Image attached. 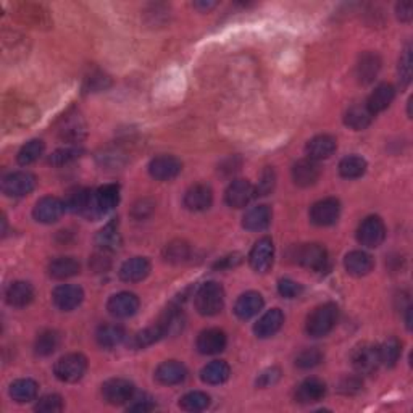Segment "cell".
<instances>
[{
    "label": "cell",
    "mask_w": 413,
    "mask_h": 413,
    "mask_svg": "<svg viewBox=\"0 0 413 413\" xmlns=\"http://www.w3.org/2000/svg\"><path fill=\"white\" fill-rule=\"evenodd\" d=\"M96 339L103 349H114L126 339V332L120 325H102L96 332Z\"/></svg>",
    "instance_id": "obj_33"
},
{
    "label": "cell",
    "mask_w": 413,
    "mask_h": 413,
    "mask_svg": "<svg viewBox=\"0 0 413 413\" xmlns=\"http://www.w3.org/2000/svg\"><path fill=\"white\" fill-rule=\"evenodd\" d=\"M339 318V308L335 304L320 305L307 318V332L312 337H323L330 335Z\"/></svg>",
    "instance_id": "obj_1"
},
{
    "label": "cell",
    "mask_w": 413,
    "mask_h": 413,
    "mask_svg": "<svg viewBox=\"0 0 413 413\" xmlns=\"http://www.w3.org/2000/svg\"><path fill=\"white\" fill-rule=\"evenodd\" d=\"M326 396V384L321 379L308 378L295 389V401L299 403H315Z\"/></svg>",
    "instance_id": "obj_22"
},
{
    "label": "cell",
    "mask_w": 413,
    "mask_h": 413,
    "mask_svg": "<svg viewBox=\"0 0 413 413\" xmlns=\"http://www.w3.org/2000/svg\"><path fill=\"white\" fill-rule=\"evenodd\" d=\"M153 408H155L153 401L149 396H145V394L131 399V403L128 405L129 412H150L153 410Z\"/></svg>",
    "instance_id": "obj_53"
},
{
    "label": "cell",
    "mask_w": 413,
    "mask_h": 413,
    "mask_svg": "<svg viewBox=\"0 0 413 413\" xmlns=\"http://www.w3.org/2000/svg\"><path fill=\"white\" fill-rule=\"evenodd\" d=\"M87 370V360L81 354H68L55 363V377L63 383H76Z\"/></svg>",
    "instance_id": "obj_3"
},
{
    "label": "cell",
    "mask_w": 413,
    "mask_h": 413,
    "mask_svg": "<svg viewBox=\"0 0 413 413\" xmlns=\"http://www.w3.org/2000/svg\"><path fill=\"white\" fill-rule=\"evenodd\" d=\"M359 389H360V381L357 378H347L341 384V391L346 394H352L355 391H359Z\"/></svg>",
    "instance_id": "obj_56"
},
{
    "label": "cell",
    "mask_w": 413,
    "mask_h": 413,
    "mask_svg": "<svg viewBox=\"0 0 413 413\" xmlns=\"http://www.w3.org/2000/svg\"><path fill=\"white\" fill-rule=\"evenodd\" d=\"M293 178L295 184L300 187L313 186L320 178V167L312 158H305V160H300L294 165Z\"/></svg>",
    "instance_id": "obj_23"
},
{
    "label": "cell",
    "mask_w": 413,
    "mask_h": 413,
    "mask_svg": "<svg viewBox=\"0 0 413 413\" xmlns=\"http://www.w3.org/2000/svg\"><path fill=\"white\" fill-rule=\"evenodd\" d=\"M44 150H45V145L41 139H32L20 149V152H18V157H17L18 163L23 167L31 165V163L39 160L42 153H44Z\"/></svg>",
    "instance_id": "obj_40"
},
{
    "label": "cell",
    "mask_w": 413,
    "mask_h": 413,
    "mask_svg": "<svg viewBox=\"0 0 413 413\" xmlns=\"http://www.w3.org/2000/svg\"><path fill=\"white\" fill-rule=\"evenodd\" d=\"M386 237V226L379 217H368L365 218L357 231V239L361 246L374 248L379 247Z\"/></svg>",
    "instance_id": "obj_6"
},
{
    "label": "cell",
    "mask_w": 413,
    "mask_h": 413,
    "mask_svg": "<svg viewBox=\"0 0 413 413\" xmlns=\"http://www.w3.org/2000/svg\"><path fill=\"white\" fill-rule=\"evenodd\" d=\"M96 244L103 252H116L121 246V236L115 223H109L105 228L98 231Z\"/></svg>",
    "instance_id": "obj_36"
},
{
    "label": "cell",
    "mask_w": 413,
    "mask_h": 413,
    "mask_svg": "<svg viewBox=\"0 0 413 413\" xmlns=\"http://www.w3.org/2000/svg\"><path fill=\"white\" fill-rule=\"evenodd\" d=\"M394 97H396V91L391 84H379V86L372 92V96L368 97L367 109L372 112L373 115L384 112L391 105Z\"/></svg>",
    "instance_id": "obj_29"
},
{
    "label": "cell",
    "mask_w": 413,
    "mask_h": 413,
    "mask_svg": "<svg viewBox=\"0 0 413 413\" xmlns=\"http://www.w3.org/2000/svg\"><path fill=\"white\" fill-rule=\"evenodd\" d=\"M68 206L74 213L89 220H97L103 215L100 206L97 204L96 192L87 189H78L76 192H73L68 199Z\"/></svg>",
    "instance_id": "obj_5"
},
{
    "label": "cell",
    "mask_w": 413,
    "mask_h": 413,
    "mask_svg": "<svg viewBox=\"0 0 413 413\" xmlns=\"http://www.w3.org/2000/svg\"><path fill=\"white\" fill-rule=\"evenodd\" d=\"M271 209L268 205H257L244 215L242 226L247 231H264L271 224Z\"/></svg>",
    "instance_id": "obj_27"
},
{
    "label": "cell",
    "mask_w": 413,
    "mask_h": 413,
    "mask_svg": "<svg viewBox=\"0 0 413 413\" xmlns=\"http://www.w3.org/2000/svg\"><path fill=\"white\" fill-rule=\"evenodd\" d=\"M264 297L258 293H246L237 299L236 305H234V313L241 318V320H251L252 317L258 315L262 308H264Z\"/></svg>",
    "instance_id": "obj_24"
},
{
    "label": "cell",
    "mask_w": 413,
    "mask_h": 413,
    "mask_svg": "<svg viewBox=\"0 0 413 413\" xmlns=\"http://www.w3.org/2000/svg\"><path fill=\"white\" fill-rule=\"evenodd\" d=\"M165 257L168 262H173V264H181V262H184L186 258L189 257V247H187L184 242H173L167 247Z\"/></svg>",
    "instance_id": "obj_48"
},
{
    "label": "cell",
    "mask_w": 413,
    "mask_h": 413,
    "mask_svg": "<svg viewBox=\"0 0 413 413\" xmlns=\"http://www.w3.org/2000/svg\"><path fill=\"white\" fill-rule=\"evenodd\" d=\"M83 150L78 147H63L55 150L54 153L49 157V163L54 167H63L68 165V163H72L79 158V155H81Z\"/></svg>",
    "instance_id": "obj_45"
},
{
    "label": "cell",
    "mask_w": 413,
    "mask_h": 413,
    "mask_svg": "<svg viewBox=\"0 0 413 413\" xmlns=\"http://www.w3.org/2000/svg\"><path fill=\"white\" fill-rule=\"evenodd\" d=\"M295 260L305 268L321 271L328 264V252L320 244H305L295 252Z\"/></svg>",
    "instance_id": "obj_10"
},
{
    "label": "cell",
    "mask_w": 413,
    "mask_h": 413,
    "mask_svg": "<svg viewBox=\"0 0 413 413\" xmlns=\"http://www.w3.org/2000/svg\"><path fill=\"white\" fill-rule=\"evenodd\" d=\"M401 354H402V344L396 339V337H391V339H388L381 347H379L381 363L386 365L389 368L397 363L399 359H401Z\"/></svg>",
    "instance_id": "obj_43"
},
{
    "label": "cell",
    "mask_w": 413,
    "mask_h": 413,
    "mask_svg": "<svg viewBox=\"0 0 413 413\" xmlns=\"http://www.w3.org/2000/svg\"><path fill=\"white\" fill-rule=\"evenodd\" d=\"M284 323V315L279 308H271L260 318L253 326V332L260 339H266V337L275 336L276 332L281 330Z\"/></svg>",
    "instance_id": "obj_21"
},
{
    "label": "cell",
    "mask_w": 413,
    "mask_h": 413,
    "mask_svg": "<svg viewBox=\"0 0 413 413\" xmlns=\"http://www.w3.org/2000/svg\"><path fill=\"white\" fill-rule=\"evenodd\" d=\"M60 346V335L57 331H44L37 336L36 344H34V350L37 355L41 357H47L50 354H54L55 350L59 349Z\"/></svg>",
    "instance_id": "obj_41"
},
{
    "label": "cell",
    "mask_w": 413,
    "mask_h": 413,
    "mask_svg": "<svg viewBox=\"0 0 413 413\" xmlns=\"http://www.w3.org/2000/svg\"><path fill=\"white\" fill-rule=\"evenodd\" d=\"M84 299V293L79 286H73V284H63L55 288L54 294H52V300H54V305L59 310H63V312H72L76 307H79Z\"/></svg>",
    "instance_id": "obj_14"
},
{
    "label": "cell",
    "mask_w": 413,
    "mask_h": 413,
    "mask_svg": "<svg viewBox=\"0 0 413 413\" xmlns=\"http://www.w3.org/2000/svg\"><path fill=\"white\" fill-rule=\"evenodd\" d=\"M229 374H231V370H229V365L226 361L215 360L202 368L200 378L206 384H223L224 381H228Z\"/></svg>",
    "instance_id": "obj_32"
},
{
    "label": "cell",
    "mask_w": 413,
    "mask_h": 413,
    "mask_svg": "<svg viewBox=\"0 0 413 413\" xmlns=\"http://www.w3.org/2000/svg\"><path fill=\"white\" fill-rule=\"evenodd\" d=\"M381 68V62H379V57L374 54H365L363 57L360 59L359 65H357V76H359V81L363 84L372 83L377 74Z\"/></svg>",
    "instance_id": "obj_35"
},
{
    "label": "cell",
    "mask_w": 413,
    "mask_h": 413,
    "mask_svg": "<svg viewBox=\"0 0 413 413\" xmlns=\"http://www.w3.org/2000/svg\"><path fill=\"white\" fill-rule=\"evenodd\" d=\"M83 133H84V126L79 125V118L65 121V125L62 128V136L65 139H70V140L81 139Z\"/></svg>",
    "instance_id": "obj_52"
},
{
    "label": "cell",
    "mask_w": 413,
    "mask_h": 413,
    "mask_svg": "<svg viewBox=\"0 0 413 413\" xmlns=\"http://www.w3.org/2000/svg\"><path fill=\"white\" fill-rule=\"evenodd\" d=\"M255 195V187H253L251 182L247 180H236L228 186L224 199H226V204L233 206V209H242V206H246Z\"/></svg>",
    "instance_id": "obj_16"
},
{
    "label": "cell",
    "mask_w": 413,
    "mask_h": 413,
    "mask_svg": "<svg viewBox=\"0 0 413 413\" xmlns=\"http://www.w3.org/2000/svg\"><path fill=\"white\" fill-rule=\"evenodd\" d=\"M162 337H165L162 328L158 325H153L145 328L142 331H139L138 335L133 337V341H131V346H133L134 349H144V347H149L155 344L157 341H160Z\"/></svg>",
    "instance_id": "obj_42"
},
{
    "label": "cell",
    "mask_w": 413,
    "mask_h": 413,
    "mask_svg": "<svg viewBox=\"0 0 413 413\" xmlns=\"http://www.w3.org/2000/svg\"><path fill=\"white\" fill-rule=\"evenodd\" d=\"M36 187V176L28 171H15L2 180V191L8 197H25Z\"/></svg>",
    "instance_id": "obj_7"
},
{
    "label": "cell",
    "mask_w": 413,
    "mask_h": 413,
    "mask_svg": "<svg viewBox=\"0 0 413 413\" xmlns=\"http://www.w3.org/2000/svg\"><path fill=\"white\" fill-rule=\"evenodd\" d=\"M184 313H182V310L180 307H168L165 310V313L160 317V320H158L157 325L162 328L163 335L165 336H173L178 335L182 328H184Z\"/></svg>",
    "instance_id": "obj_31"
},
{
    "label": "cell",
    "mask_w": 413,
    "mask_h": 413,
    "mask_svg": "<svg viewBox=\"0 0 413 413\" xmlns=\"http://www.w3.org/2000/svg\"><path fill=\"white\" fill-rule=\"evenodd\" d=\"M279 377H281V372L278 368H270L260 374L257 384L258 386H271V384H275L276 381H278Z\"/></svg>",
    "instance_id": "obj_54"
},
{
    "label": "cell",
    "mask_w": 413,
    "mask_h": 413,
    "mask_svg": "<svg viewBox=\"0 0 413 413\" xmlns=\"http://www.w3.org/2000/svg\"><path fill=\"white\" fill-rule=\"evenodd\" d=\"M397 17L402 21H410L413 17V6L412 2H401L397 6Z\"/></svg>",
    "instance_id": "obj_55"
},
{
    "label": "cell",
    "mask_w": 413,
    "mask_h": 413,
    "mask_svg": "<svg viewBox=\"0 0 413 413\" xmlns=\"http://www.w3.org/2000/svg\"><path fill=\"white\" fill-rule=\"evenodd\" d=\"M373 116L374 115L367 109V105H354L346 112L344 123L352 129L360 131L372 125Z\"/></svg>",
    "instance_id": "obj_34"
},
{
    "label": "cell",
    "mask_w": 413,
    "mask_h": 413,
    "mask_svg": "<svg viewBox=\"0 0 413 413\" xmlns=\"http://www.w3.org/2000/svg\"><path fill=\"white\" fill-rule=\"evenodd\" d=\"M182 170V163L178 160L173 155H160L155 157L152 162L149 163V173L150 176L155 178L158 181H170L180 175Z\"/></svg>",
    "instance_id": "obj_12"
},
{
    "label": "cell",
    "mask_w": 413,
    "mask_h": 413,
    "mask_svg": "<svg viewBox=\"0 0 413 413\" xmlns=\"http://www.w3.org/2000/svg\"><path fill=\"white\" fill-rule=\"evenodd\" d=\"M341 215V204L336 199H323L310 210V220L318 226H331Z\"/></svg>",
    "instance_id": "obj_13"
},
{
    "label": "cell",
    "mask_w": 413,
    "mask_h": 413,
    "mask_svg": "<svg viewBox=\"0 0 413 413\" xmlns=\"http://www.w3.org/2000/svg\"><path fill=\"white\" fill-rule=\"evenodd\" d=\"M217 3L215 2H195L194 7L200 8V10H210V8H213Z\"/></svg>",
    "instance_id": "obj_58"
},
{
    "label": "cell",
    "mask_w": 413,
    "mask_h": 413,
    "mask_svg": "<svg viewBox=\"0 0 413 413\" xmlns=\"http://www.w3.org/2000/svg\"><path fill=\"white\" fill-rule=\"evenodd\" d=\"M352 367L360 374H372L381 365L379 347L373 344H360L352 352Z\"/></svg>",
    "instance_id": "obj_4"
},
{
    "label": "cell",
    "mask_w": 413,
    "mask_h": 413,
    "mask_svg": "<svg viewBox=\"0 0 413 413\" xmlns=\"http://www.w3.org/2000/svg\"><path fill=\"white\" fill-rule=\"evenodd\" d=\"M224 347H226V335L217 328L202 331L197 337V350L204 355H217L224 350Z\"/></svg>",
    "instance_id": "obj_17"
},
{
    "label": "cell",
    "mask_w": 413,
    "mask_h": 413,
    "mask_svg": "<svg viewBox=\"0 0 413 413\" xmlns=\"http://www.w3.org/2000/svg\"><path fill=\"white\" fill-rule=\"evenodd\" d=\"M323 360V354L315 347H312V349H305L300 352L297 355V359H295V365H297L299 368L302 370H308L317 367V365H320V361Z\"/></svg>",
    "instance_id": "obj_46"
},
{
    "label": "cell",
    "mask_w": 413,
    "mask_h": 413,
    "mask_svg": "<svg viewBox=\"0 0 413 413\" xmlns=\"http://www.w3.org/2000/svg\"><path fill=\"white\" fill-rule=\"evenodd\" d=\"M107 308L115 318H129L139 310V299L133 293H118L109 299Z\"/></svg>",
    "instance_id": "obj_15"
},
{
    "label": "cell",
    "mask_w": 413,
    "mask_h": 413,
    "mask_svg": "<svg viewBox=\"0 0 413 413\" xmlns=\"http://www.w3.org/2000/svg\"><path fill=\"white\" fill-rule=\"evenodd\" d=\"M65 202H62L57 197H44L37 202L34 210H32V217L36 218V222L50 224L59 222L65 213Z\"/></svg>",
    "instance_id": "obj_11"
},
{
    "label": "cell",
    "mask_w": 413,
    "mask_h": 413,
    "mask_svg": "<svg viewBox=\"0 0 413 413\" xmlns=\"http://www.w3.org/2000/svg\"><path fill=\"white\" fill-rule=\"evenodd\" d=\"M102 396L110 405H123L134 397V386L128 379L114 378L102 386Z\"/></svg>",
    "instance_id": "obj_8"
},
{
    "label": "cell",
    "mask_w": 413,
    "mask_h": 413,
    "mask_svg": "<svg viewBox=\"0 0 413 413\" xmlns=\"http://www.w3.org/2000/svg\"><path fill=\"white\" fill-rule=\"evenodd\" d=\"M213 202V192L209 186L195 184L192 186L184 195V205L191 212H204L210 209Z\"/></svg>",
    "instance_id": "obj_18"
},
{
    "label": "cell",
    "mask_w": 413,
    "mask_h": 413,
    "mask_svg": "<svg viewBox=\"0 0 413 413\" xmlns=\"http://www.w3.org/2000/svg\"><path fill=\"white\" fill-rule=\"evenodd\" d=\"M399 74H401V81L403 86H407L412 81V49L407 47L403 50L401 62H399Z\"/></svg>",
    "instance_id": "obj_49"
},
{
    "label": "cell",
    "mask_w": 413,
    "mask_h": 413,
    "mask_svg": "<svg viewBox=\"0 0 413 413\" xmlns=\"http://www.w3.org/2000/svg\"><path fill=\"white\" fill-rule=\"evenodd\" d=\"M239 264H241V255H239V253H234V255L224 257L222 262H218L217 268H231V266Z\"/></svg>",
    "instance_id": "obj_57"
},
{
    "label": "cell",
    "mask_w": 413,
    "mask_h": 413,
    "mask_svg": "<svg viewBox=\"0 0 413 413\" xmlns=\"http://www.w3.org/2000/svg\"><path fill=\"white\" fill-rule=\"evenodd\" d=\"M97 204L100 206L102 213L105 215L110 210H114L120 202V187L116 184H105L98 187L96 191Z\"/></svg>",
    "instance_id": "obj_39"
},
{
    "label": "cell",
    "mask_w": 413,
    "mask_h": 413,
    "mask_svg": "<svg viewBox=\"0 0 413 413\" xmlns=\"http://www.w3.org/2000/svg\"><path fill=\"white\" fill-rule=\"evenodd\" d=\"M34 299V289L26 281H15L6 290V300L12 307H26Z\"/></svg>",
    "instance_id": "obj_28"
},
{
    "label": "cell",
    "mask_w": 413,
    "mask_h": 413,
    "mask_svg": "<svg viewBox=\"0 0 413 413\" xmlns=\"http://www.w3.org/2000/svg\"><path fill=\"white\" fill-rule=\"evenodd\" d=\"M37 391H39V386H37L36 381L32 379H17L15 383L10 386V396L13 401L25 403V402H31L34 401L37 396Z\"/></svg>",
    "instance_id": "obj_37"
},
{
    "label": "cell",
    "mask_w": 413,
    "mask_h": 413,
    "mask_svg": "<svg viewBox=\"0 0 413 413\" xmlns=\"http://www.w3.org/2000/svg\"><path fill=\"white\" fill-rule=\"evenodd\" d=\"M186 377H187L186 367L176 360L163 361L160 367L157 368V372H155V379H157L160 384H165V386H175V384H180L184 381Z\"/></svg>",
    "instance_id": "obj_20"
},
{
    "label": "cell",
    "mask_w": 413,
    "mask_h": 413,
    "mask_svg": "<svg viewBox=\"0 0 413 413\" xmlns=\"http://www.w3.org/2000/svg\"><path fill=\"white\" fill-rule=\"evenodd\" d=\"M346 270L347 273L352 276H357V278H361V276L368 275L370 271L373 270V258L370 253L363 252V251H352L350 253H347L346 260H344Z\"/></svg>",
    "instance_id": "obj_26"
},
{
    "label": "cell",
    "mask_w": 413,
    "mask_h": 413,
    "mask_svg": "<svg viewBox=\"0 0 413 413\" xmlns=\"http://www.w3.org/2000/svg\"><path fill=\"white\" fill-rule=\"evenodd\" d=\"M275 260V246L273 241L270 237H262L255 242V246L251 251L248 255V262L251 266L257 273H266L271 266H273Z\"/></svg>",
    "instance_id": "obj_9"
},
{
    "label": "cell",
    "mask_w": 413,
    "mask_h": 413,
    "mask_svg": "<svg viewBox=\"0 0 413 413\" xmlns=\"http://www.w3.org/2000/svg\"><path fill=\"white\" fill-rule=\"evenodd\" d=\"M224 305V290L215 281L200 286L195 294V308L200 315L213 317L218 315Z\"/></svg>",
    "instance_id": "obj_2"
},
{
    "label": "cell",
    "mask_w": 413,
    "mask_h": 413,
    "mask_svg": "<svg viewBox=\"0 0 413 413\" xmlns=\"http://www.w3.org/2000/svg\"><path fill=\"white\" fill-rule=\"evenodd\" d=\"M337 142L332 136L328 134H320L317 138L310 139L307 144V155L308 158L312 160H325V158H330L332 153L336 152Z\"/></svg>",
    "instance_id": "obj_25"
},
{
    "label": "cell",
    "mask_w": 413,
    "mask_h": 413,
    "mask_svg": "<svg viewBox=\"0 0 413 413\" xmlns=\"http://www.w3.org/2000/svg\"><path fill=\"white\" fill-rule=\"evenodd\" d=\"M36 412H42V413H55V412H62L63 410V401L60 396H55V394H49V396H44L39 399L36 403Z\"/></svg>",
    "instance_id": "obj_47"
},
{
    "label": "cell",
    "mask_w": 413,
    "mask_h": 413,
    "mask_svg": "<svg viewBox=\"0 0 413 413\" xmlns=\"http://www.w3.org/2000/svg\"><path fill=\"white\" fill-rule=\"evenodd\" d=\"M79 262L73 257H59L50 262L49 275L54 279H68L79 273Z\"/></svg>",
    "instance_id": "obj_30"
},
{
    "label": "cell",
    "mask_w": 413,
    "mask_h": 413,
    "mask_svg": "<svg viewBox=\"0 0 413 413\" xmlns=\"http://www.w3.org/2000/svg\"><path fill=\"white\" fill-rule=\"evenodd\" d=\"M210 405V397L205 392L192 391L187 392L180 401V407L186 412H202Z\"/></svg>",
    "instance_id": "obj_44"
},
{
    "label": "cell",
    "mask_w": 413,
    "mask_h": 413,
    "mask_svg": "<svg viewBox=\"0 0 413 413\" xmlns=\"http://www.w3.org/2000/svg\"><path fill=\"white\" fill-rule=\"evenodd\" d=\"M150 273V264L147 258L134 257L126 260L120 268V278L125 283H139Z\"/></svg>",
    "instance_id": "obj_19"
},
{
    "label": "cell",
    "mask_w": 413,
    "mask_h": 413,
    "mask_svg": "<svg viewBox=\"0 0 413 413\" xmlns=\"http://www.w3.org/2000/svg\"><path fill=\"white\" fill-rule=\"evenodd\" d=\"M278 290L283 297L294 299V297H299V295L302 294V286H300L299 283H295V281H293V279L284 278L279 281Z\"/></svg>",
    "instance_id": "obj_51"
},
{
    "label": "cell",
    "mask_w": 413,
    "mask_h": 413,
    "mask_svg": "<svg viewBox=\"0 0 413 413\" xmlns=\"http://www.w3.org/2000/svg\"><path fill=\"white\" fill-rule=\"evenodd\" d=\"M365 171H367V160L359 157V155H349V157L342 158L339 163L341 176L347 178V180L363 176Z\"/></svg>",
    "instance_id": "obj_38"
},
{
    "label": "cell",
    "mask_w": 413,
    "mask_h": 413,
    "mask_svg": "<svg viewBox=\"0 0 413 413\" xmlns=\"http://www.w3.org/2000/svg\"><path fill=\"white\" fill-rule=\"evenodd\" d=\"M275 181H276V175L271 168H266V170L262 173L260 181H258V186L255 192L258 195H268L275 187Z\"/></svg>",
    "instance_id": "obj_50"
}]
</instances>
